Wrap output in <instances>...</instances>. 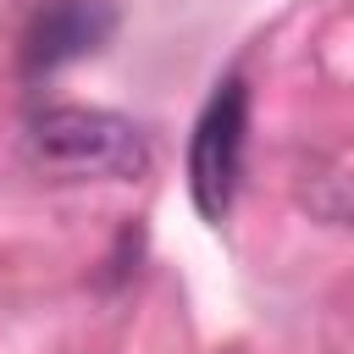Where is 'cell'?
I'll return each mask as SVG.
<instances>
[{"label": "cell", "mask_w": 354, "mask_h": 354, "mask_svg": "<svg viewBox=\"0 0 354 354\" xmlns=\"http://www.w3.org/2000/svg\"><path fill=\"white\" fill-rule=\"evenodd\" d=\"M28 155L39 171L83 183V177H144L149 171V138L138 122L100 111V105H50L28 122Z\"/></svg>", "instance_id": "1"}, {"label": "cell", "mask_w": 354, "mask_h": 354, "mask_svg": "<svg viewBox=\"0 0 354 354\" xmlns=\"http://www.w3.org/2000/svg\"><path fill=\"white\" fill-rule=\"evenodd\" d=\"M116 33V6L111 0H44L22 33V72L44 77L61 72L83 55H94Z\"/></svg>", "instance_id": "3"}, {"label": "cell", "mask_w": 354, "mask_h": 354, "mask_svg": "<svg viewBox=\"0 0 354 354\" xmlns=\"http://www.w3.org/2000/svg\"><path fill=\"white\" fill-rule=\"evenodd\" d=\"M243 149H249V83L221 77L199 105L188 138V194L205 221H227L243 183Z\"/></svg>", "instance_id": "2"}]
</instances>
